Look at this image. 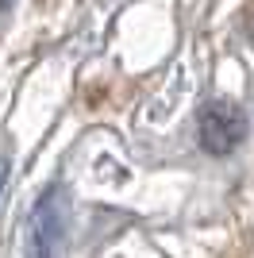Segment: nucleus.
Listing matches in <instances>:
<instances>
[{
  "label": "nucleus",
  "instance_id": "3",
  "mask_svg": "<svg viewBox=\"0 0 254 258\" xmlns=\"http://www.w3.org/2000/svg\"><path fill=\"white\" fill-rule=\"evenodd\" d=\"M4 181H8V158H0V193H4Z\"/></svg>",
  "mask_w": 254,
  "mask_h": 258
},
{
  "label": "nucleus",
  "instance_id": "2",
  "mask_svg": "<svg viewBox=\"0 0 254 258\" xmlns=\"http://www.w3.org/2000/svg\"><path fill=\"white\" fill-rule=\"evenodd\" d=\"M243 139V119L235 112L231 104H223V100H212L204 104L201 112V147L208 154H227L235 151V143Z\"/></svg>",
  "mask_w": 254,
  "mask_h": 258
},
{
  "label": "nucleus",
  "instance_id": "1",
  "mask_svg": "<svg viewBox=\"0 0 254 258\" xmlns=\"http://www.w3.org/2000/svg\"><path fill=\"white\" fill-rule=\"evenodd\" d=\"M66 193L62 185H50L46 193L35 201V212L27 220V239H23V254L27 258H54L58 239L66 235Z\"/></svg>",
  "mask_w": 254,
  "mask_h": 258
},
{
  "label": "nucleus",
  "instance_id": "4",
  "mask_svg": "<svg viewBox=\"0 0 254 258\" xmlns=\"http://www.w3.org/2000/svg\"><path fill=\"white\" fill-rule=\"evenodd\" d=\"M12 4H16V0H0V12H8V8H12Z\"/></svg>",
  "mask_w": 254,
  "mask_h": 258
}]
</instances>
